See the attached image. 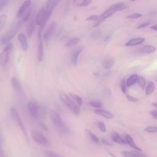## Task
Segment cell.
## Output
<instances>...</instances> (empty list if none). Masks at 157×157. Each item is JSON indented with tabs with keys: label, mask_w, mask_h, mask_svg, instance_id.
I'll return each mask as SVG.
<instances>
[{
	"label": "cell",
	"mask_w": 157,
	"mask_h": 157,
	"mask_svg": "<svg viewBox=\"0 0 157 157\" xmlns=\"http://www.w3.org/2000/svg\"><path fill=\"white\" fill-rule=\"evenodd\" d=\"M82 48L80 47V48H78L77 49H76L72 53V57H71V62L74 65H75V66L77 65L78 56H79L80 53L82 52Z\"/></svg>",
	"instance_id": "cell-23"
},
{
	"label": "cell",
	"mask_w": 157,
	"mask_h": 157,
	"mask_svg": "<svg viewBox=\"0 0 157 157\" xmlns=\"http://www.w3.org/2000/svg\"><path fill=\"white\" fill-rule=\"evenodd\" d=\"M31 134L32 136L33 139L35 142L37 144L43 146V147H47L49 146L50 142L47 138H45L40 132L39 131L33 129L31 132Z\"/></svg>",
	"instance_id": "cell-4"
},
{
	"label": "cell",
	"mask_w": 157,
	"mask_h": 157,
	"mask_svg": "<svg viewBox=\"0 0 157 157\" xmlns=\"http://www.w3.org/2000/svg\"><path fill=\"white\" fill-rule=\"evenodd\" d=\"M131 1H136V0H131Z\"/></svg>",
	"instance_id": "cell-53"
},
{
	"label": "cell",
	"mask_w": 157,
	"mask_h": 157,
	"mask_svg": "<svg viewBox=\"0 0 157 157\" xmlns=\"http://www.w3.org/2000/svg\"><path fill=\"white\" fill-rule=\"evenodd\" d=\"M144 131L149 133H157V126H147L144 129Z\"/></svg>",
	"instance_id": "cell-35"
},
{
	"label": "cell",
	"mask_w": 157,
	"mask_h": 157,
	"mask_svg": "<svg viewBox=\"0 0 157 157\" xmlns=\"http://www.w3.org/2000/svg\"><path fill=\"white\" fill-rule=\"evenodd\" d=\"M111 8H112L113 9H114L116 12L118 11H121V10H123L126 9L128 7L126 4H125L124 2H117L115 4H112L110 6Z\"/></svg>",
	"instance_id": "cell-21"
},
{
	"label": "cell",
	"mask_w": 157,
	"mask_h": 157,
	"mask_svg": "<svg viewBox=\"0 0 157 157\" xmlns=\"http://www.w3.org/2000/svg\"><path fill=\"white\" fill-rule=\"evenodd\" d=\"M39 124H40V126H41V128H42V129H45V130H48L47 126L43 122L40 121V122H39Z\"/></svg>",
	"instance_id": "cell-46"
},
{
	"label": "cell",
	"mask_w": 157,
	"mask_h": 157,
	"mask_svg": "<svg viewBox=\"0 0 157 157\" xmlns=\"http://www.w3.org/2000/svg\"><path fill=\"white\" fill-rule=\"evenodd\" d=\"M150 22H144V23H142L140 24H139L137 26V29H142V28H144L146 26H147L148 25H150Z\"/></svg>",
	"instance_id": "cell-42"
},
{
	"label": "cell",
	"mask_w": 157,
	"mask_h": 157,
	"mask_svg": "<svg viewBox=\"0 0 157 157\" xmlns=\"http://www.w3.org/2000/svg\"><path fill=\"white\" fill-rule=\"evenodd\" d=\"M28 109L31 115L34 118H37L39 115V108L37 103L33 101H30L28 103Z\"/></svg>",
	"instance_id": "cell-11"
},
{
	"label": "cell",
	"mask_w": 157,
	"mask_h": 157,
	"mask_svg": "<svg viewBox=\"0 0 157 157\" xmlns=\"http://www.w3.org/2000/svg\"><path fill=\"white\" fill-rule=\"evenodd\" d=\"M0 148H1V137H0Z\"/></svg>",
	"instance_id": "cell-51"
},
{
	"label": "cell",
	"mask_w": 157,
	"mask_h": 157,
	"mask_svg": "<svg viewBox=\"0 0 157 157\" xmlns=\"http://www.w3.org/2000/svg\"><path fill=\"white\" fill-rule=\"evenodd\" d=\"M115 63V60L113 58H107L103 61L102 66L104 69H109Z\"/></svg>",
	"instance_id": "cell-26"
},
{
	"label": "cell",
	"mask_w": 157,
	"mask_h": 157,
	"mask_svg": "<svg viewBox=\"0 0 157 157\" xmlns=\"http://www.w3.org/2000/svg\"><path fill=\"white\" fill-rule=\"evenodd\" d=\"M98 127H99V129L103 132H105L106 131V127H105V124L102 122V121H99L98 122Z\"/></svg>",
	"instance_id": "cell-38"
},
{
	"label": "cell",
	"mask_w": 157,
	"mask_h": 157,
	"mask_svg": "<svg viewBox=\"0 0 157 157\" xmlns=\"http://www.w3.org/2000/svg\"><path fill=\"white\" fill-rule=\"evenodd\" d=\"M115 12H116V11L110 7L105 11H104L101 15L98 16V18L96 20V21H95V23L94 24L93 26L94 27L98 26L99 25H100L105 20V19H106L107 18L112 16Z\"/></svg>",
	"instance_id": "cell-8"
},
{
	"label": "cell",
	"mask_w": 157,
	"mask_h": 157,
	"mask_svg": "<svg viewBox=\"0 0 157 157\" xmlns=\"http://www.w3.org/2000/svg\"><path fill=\"white\" fill-rule=\"evenodd\" d=\"M138 151H123L121 152V155L124 157H145V154L140 153Z\"/></svg>",
	"instance_id": "cell-18"
},
{
	"label": "cell",
	"mask_w": 157,
	"mask_h": 157,
	"mask_svg": "<svg viewBox=\"0 0 157 157\" xmlns=\"http://www.w3.org/2000/svg\"><path fill=\"white\" fill-rule=\"evenodd\" d=\"M126 82L125 80V79H123L121 82L120 83V87H121V90L123 92V93L125 94L126 93Z\"/></svg>",
	"instance_id": "cell-37"
},
{
	"label": "cell",
	"mask_w": 157,
	"mask_h": 157,
	"mask_svg": "<svg viewBox=\"0 0 157 157\" xmlns=\"http://www.w3.org/2000/svg\"><path fill=\"white\" fill-rule=\"evenodd\" d=\"M44 156L45 157H64L63 156L50 150H45L44 151Z\"/></svg>",
	"instance_id": "cell-30"
},
{
	"label": "cell",
	"mask_w": 157,
	"mask_h": 157,
	"mask_svg": "<svg viewBox=\"0 0 157 157\" xmlns=\"http://www.w3.org/2000/svg\"><path fill=\"white\" fill-rule=\"evenodd\" d=\"M21 23L18 20L17 22L13 23L10 27L8 31H7L0 38V44H6L9 41H10L17 34Z\"/></svg>",
	"instance_id": "cell-1"
},
{
	"label": "cell",
	"mask_w": 157,
	"mask_h": 157,
	"mask_svg": "<svg viewBox=\"0 0 157 157\" xmlns=\"http://www.w3.org/2000/svg\"><path fill=\"white\" fill-rule=\"evenodd\" d=\"M73 1V2H75L76 1V0H72Z\"/></svg>",
	"instance_id": "cell-52"
},
{
	"label": "cell",
	"mask_w": 157,
	"mask_h": 157,
	"mask_svg": "<svg viewBox=\"0 0 157 157\" xmlns=\"http://www.w3.org/2000/svg\"><path fill=\"white\" fill-rule=\"evenodd\" d=\"M91 2V0H83L82 2L78 4V6H86Z\"/></svg>",
	"instance_id": "cell-40"
},
{
	"label": "cell",
	"mask_w": 157,
	"mask_h": 157,
	"mask_svg": "<svg viewBox=\"0 0 157 157\" xmlns=\"http://www.w3.org/2000/svg\"><path fill=\"white\" fill-rule=\"evenodd\" d=\"M98 18V15H91V16L88 17V18H86V21H96Z\"/></svg>",
	"instance_id": "cell-41"
},
{
	"label": "cell",
	"mask_w": 157,
	"mask_h": 157,
	"mask_svg": "<svg viewBox=\"0 0 157 157\" xmlns=\"http://www.w3.org/2000/svg\"><path fill=\"white\" fill-rule=\"evenodd\" d=\"M79 38L75 37H72V39H69L65 44L66 47H71L73 45H75L76 44H77L79 42Z\"/></svg>",
	"instance_id": "cell-29"
},
{
	"label": "cell",
	"mask_w": 157,
	"mask_h": 157,
	"mask_svg": "<svg viewBox=\"0 0 157 157\" xmlns=\"http://www.w3.org/2000/svg\"><path fill=\"white\" fill-rule=\"evenodd\" d=\"M109 154H110L112 156H113V157H116L115 155H114V154H113V153H109Z\"/></svg>",
	"instance_id": "cell-50"
},
{
	"label": "cell",
	"mask_w": 157,
	"mask_h": 157,
	"mask_svg": "<svg viewBox=\"0 0 157 157\" xmlns=\"http://www.w3.org/2000/svg\"><path fill=\"white\" fill-rule=\"evenodd\" d=\"M125 140H126V143H127L131 147H132V148H134V149H135V150H137V151H141L142 150H141L139 147H137V145L136 144V143L134 142L133 139H132L129 135L127 134V135L126 136V139H125Z\"/></svg>",
	"instance_id": "cell-22"
},
{
	"label": "cell",
	"mask_w": 157,
	"mask_h": 157,
	"mask_svg": "<svg viewBox=\"0 0 157 157\" xmlns=\"http://www.w3.org/2000/svg\"><path fill=\"white\" fill-rule=\"evenodd\" d=\"M150 115L153 117V118L157 120V110H151L150 112Z\"/></svg>",
	"instance_id": "cell-43"
},
{
	"label": "cell",
	"mask_w": 157,
	"mask_h": 157,
	"mask_svg": "<svg viewBox=\"0 0 157 157\" xmlns=\"http://www.w3.org/2000/svg\"><path fill=\"white\" fill-rule=\"evenodd\" d=\"M50 117L55 126L58 129L59 131L62 133L66 132L67 127L66 126V125L62 121L60 116L54 110H51L50 112Z\"/></svg>",
	"instance_id": "cell-3"
},
{
	"label": "cell",
	"mask_w": 157,
	"mask_h": 157,
	"mask_svg": "<svg viewBox=\"0 0 157 157\" xmlns=\"http://www.w3.org/2000/svg\"><path fill=\"white\" fill-rule=\"evenodd\" d=\"M85 130H86V132L88 133V134L89 135V136L90 137V138L91 139V140H92L94 143H96V144L99 143V138H98L94 133H93L91 131H90L88 130V129H85Z\"/></svg>",
	"instance_id": "cell-34"
},
{
	"label": "cell",
	"mask_w": 157,
	"mask_h": 157,
	"mask_svg": "<svg viewBox=\"0 0 157 157\" xmlns=\"http://www.w3.org/2000/svg\"><path fill=\"white\" fill-rule=\"evenodd\" d=\"M156 50V48L152 45H145L140 49V53L149 54L155 52Z\"/></svg>",
	"instance_id": "cell-24"
},
{
	"label": "cell",
	"mask_w": 157,
	"mask_h": 157,
	"mask_svg": "<svg viewBox=\"0 0 157 157\" xmlns=\"http://www.w3.org/2000/svg\"><path fill=\"white\" fill-rule=\"evenodd\" d=\"M7 16L6 14H3L0 16V32L4 28L7 21Z\"/></svg>",
	"instance_id": "cell-31"
},
{
	"label": "cell",
	"mask_w": 157,
	"mask_h": 157,
	"mask_svg": "<svg viewBox=\"0 0 157 157\" xmlns=\"http://www.w3.org/2000/svg\"><path fill=\"white\" fill-rule=\"evenodd\" d=\"M59 98L61 101L67 107V108L72 111L75 115H78L80 112V106L78 105L75 102H74L71 98L69 97L66 93L63 92H60L59 94Z\"/></svg>",
	"instance_id": "cell-2"
},
{
	"label": "cell",
	"mask_w": 157,
	"mask_h": 157,
	"mask_svg": "<svg viewBox=\"0 0 157 157\" xmlns=\"http://www.w3.org/2000/svg\"><path fill=\"white\" fill-rule=\"evenodd\" d=\"M145 41V39L143 37H136L130 39L128 42L125 44V46L132 47L142 44Z\"/></svg>",
	"instance_id": "cell-15"
},
{
	"label": "cell",
	"mask_w": 157,
	"mask_h": 157,
	"mask_svg": "<svg viewBox=\"0 0 157 157\" xmlns=\"http://www.w3.org/2000/svg\"><path fill=\"white\" fill-rule=\"evenodd\" d=\"M38 42H37V59L39 61H41L43 59L44 56V47H43V42L41 36V29H39L38 31Z\"/></svg>",
	"instance_id": "cell-10"
},
{
	"label": "cell",
	"mask_w": 157,
	"mask_h": 157,
	"mask_svg": "<svg viewBox=\"0 0 157 157\" xmlns=\"http://www.w3.org/2000/svg\"><path fill=\"white\" fill-rule=\"evenodd\" d=\"M137 77L138 75L136 74H132L131 76L128 77V78L126 80V86L128 87H130L134 85L137 82Z\"/></svg>",
	"instance_id": "cell-25"
},
{
	"label": "cell",
	"mask_w": 157,
	"mask_h": 157,
	"mask_svg": "<svg viewBox=\"0 0 157 157\" xmlns=\"http://www.w3.org/2000/svg\"><path fill=\"white\" fill-rule=\"evenodd\" d=\"M126 98L130 102H137L139 100L137 98H134V97H133V96H132L131 95H129V94H126Z\"/></svg>",
	"instance_id": "cell-39"
},
{
	"label": "cell",
	"mask_w": 157,
	"mask_h": 157,
	"mask_svg": "<svg viewBox=\"0 0 157 157\" xmlns=\"http://www.w3.org/2000/svg\"><path fill=\"white\" fill-rule=\"evenodd\" d=\"M10 82H11V84H12V86L13 87V88L15 90V91L17 92H18V93L21 92V90H22L21 86L20 80L17 77H16V76L13 77L11 78Z\"/></svg>",
	"instance_id": "cell-16"
},
{
	"label": "cell",
	"mask_w": 157,
	"mask_h": 157,
	"mask_svg": "<svg viewBox=\"0 0 157 157\" xmlns=\"http://www.w3.org/2000/svg\"><path fill=\"white\" fill-rule=\"evenodd\" d=\"M10 113L12 117V118H13L14 121L16 122V123L18 125V126L20 127V128L21 129V130L22 131L23 133L24 134V136L25 137V138L27 139V140H29V138L28 136V134L26 133V131L25 129V126L22 122V120L20 118V117L18 113V112L17 111V110L14 108V107H12L10 109Z\"/></svg>",
	"instance_id": "cell-7"
},
{
	"label": "cell",
	"mask_w": 157,
	"mask_h": 157,
	"mask_svg": "<svg viewBox=\"0 0 157 157\" xmlns=\"http://www.w3.org/2000/svg\"><path fill=\"white\" fill-rule=\"evenodd\" d=\"M89 105L96 108H100L102 106V102L101 101H98V100H93L90 101L88 102Z\"/></svg>",
	"instance_id": "cell-32"
},
{
	"label": "cell",
	"mask_w": 157,
	"mask_h": 157,
	"mask_svg": "<svg viewBox=\"0 0 157 157\" xmlns=\"http://www.w3.org/2000/svg\"><path fill=\"white\" fill-rule=\"evenodd\" d=\"M142 17V14L140 13H135L131 15H129L128 16H126L125 18H128V19H137L139 18H140Z\"/></svg>",
	"instance_id": "cell-36"
},
{
	"label": "cell",
	"mask_w": 157,
	"mask_h": 157,
	"mask_svg": "<svg viewBox=\"0 0 157 157\" xmlns=\"http://www.w3.org/2000/svg\"><path fill=\"white\" fill-rule=\"evenodd\" d=\"M0 157H6L5 154L3 151V150L1 149V148H0Z\"/></svg>",
	"instance_id": "cell-47"
},
{
	"label": "cell",
	"mask_w": 157,
	"mask_h": 157,
	"mask_svg": "<svg viewBox=\"0 0 157 157\" xmlns=\"http://www.w3.org/2000/svg\"><path fill=\"white\" fill-rule=\"evenodd\" d=\"M35 25H36L35 19L32 18L29 20V21L28 22V23L26 26V33H27V35L29 38H30L31 37V36L34 32V30L35 28Z\"/></svg>",
	"instance_id": "cell-14"
},
{
	"label": "cell",
	"mask_w": 157,
	"mask_h": 157,
	"mask_svg": "<svg viewBox=\"0 0 157 157\" xmlns=\"http://www.w3.org/2000/svg\"><path fill=\"white\" fill-rule=\"evenodd\" d=\"M139 84V85L140 86V87L144 90L145 88V86H146V81H145V79L142 77V76H139L138 75V77H137V82Z\"/></svg>",
	"instance_id": "cell-33"
},
{
	"label": "cell",
	"mask_w": 157,
	"mask_h": 157,
	"mask_svg": "<svg viewBox=\"0 0 157 157\" xmlns=\"http://www.w3.org/2000/svg\"><path fill=\"white\" fill-rule=\"evenodd\" d=\"M18 39L20 43L22 50L24 51H26L28 49V42L25 35L23 34H18Z\"/></svg>",
	"instance_id": "cell-17"
},
{
	"label": "cell",
	"mask_w": 157,
	"mask_h": 157,
	"mask_svg": "<svg viewBox=\"0 0 157 157\" xmlns=\"http://www.w3.org/2000/svg\"><path fill=\"white\" fill-rule=\"evenodd\" d=\"M12 49V45L11 44H7L4 48L2 52L0 53V65L2 67H4L6 66Z\"/></svg>",
	"instance_id": "cell-5"
},
{
	"label": "cell",
	"mask_w": 157,
	"mask_h": 157,
	"mask_svg": "<svg viewBox=\"0 0 157 157\" xmlns=\"http://www.w3.org/2000/svg\"><path fill=\"white\" fill-rule=\"evenodd\" d=\"M31 3V0H26L23 3V4L21 6V7H20V9H18V10L17 12L16 17L17 18L19 19L20 18H21L22 17V15L29 9Z\"/></svg>",
	"instance_id": "cell-12"
},
{
	"label": "cell",
	"mask_w": 157,
	"mask_h": 157,
	"mask_svg": "<svg viewBox=\"0 0 157 157\" xmlns=\"http://www.w3.org/2000/svg\"><path fill=\"white\" fill-rule=\"evenodd\" d=\"M34 19L36 24L39 26V29L42 30L48 21V19L46 17V10L45 7H42L39 10Z\"/></svg>",
	"instance_id": "cell-6"
},
{
	"label": "cell",
	"mask_w": 157,
	"mask_h": 157,
	"mask_svg": "<svg viewBox=\"0 0 157 157\" xmlns=\"http://www.w3.org/2000/svg\"><path fill=\"white\" fill-rule=\"evenodd\" d=\"M60 0H47L45 10H46V17L48 20L53 10L57 6Z\"/></svg>",
	"instance_id": "cell-9"
},
{
	"label": "cell",
	"mask_w": 157,
	"mask_h": 157,
	"mask_svg": "<svg viewBox=\"0 0 157 157\" xmlns=\"http://www.w3.org/2000/svg\"><path fill=\"white\" fill-rule=\"evenodd\" d=\"M94 112L99 115H101L103 117H104L106 119H111L113 117V115L112 113H111L110 112L105 110H102V109H96L94 110Z\"/></svg>",
	"instance_id": "cell-19"
},
{
	"label": "cell",
	"mask_w": 157,
	"mask_h": 157,
	"mask_svg": "<svg viewBox=\"0 0 157 157\" xmlns=\"http://www.w3.org/2000/svg\"><path fill=\"white\" fill-rule=\"evenodd\" d=\"M111 138L112 140L117 143V144H126V140H124L117 132H113L112 135H111Z\"/></svg>",
	"instance_id": "cell-20"
},
{
	"label": "cell",
	"mask_w": 157,
	"mask_h": 157,
	"mask_svg": "<svg viewBox=\"0 0 157 157\" xmlns=\"http://www.w3.org/2000/svg\"><path fill=\"white\" fill-rule=\"evenodd\" d=\"M155 89V85L154 82H152V81L149 82L148 85H147V86L146 88L145 94L147 96H148V95L151 94V93H153Z\"/></svg>",
	"instance_id": "cell-27"
},
{
	"label": "cell",
	"mask_w": 157,
	"mask_h": 157,
	"mask_svg": "<svg viewBox=\"0 0 157 157\" xmlns=\"http://www.w3.org/2000/svg\"><path fill=\"white\" fill-rule=\"evenodd\" d=\"M101 142L103 144L106 145H109V146H112V144L110 142H109L107 139H101Z\"/></svg>",
	"instance_id": "cell-45"
},
{
	"label": "cell",
	"mask_w": 157,
	"mask_h": 157,
	"mask_svg": "<svg viewBox=\"0 0 157 157\" xmlns=\"http://www.w3.org/2000/svg\"><path fill=\"white\" fill-rule=\"evenodd\" d=\"M56 27V23H53L48 26V28L45 32V33L44 34V40L45 43H48V41L50 40V37L52 36V34H53Z\"/></svg>",
	"instance_id": "cell-13"
},
{
	"label": "cell",
	"mask_w": 157,
	"mask_h": 157,
	"mask_svg": "<svg viewBox=\"0 0 157 157\" xmlns=\"http://www.w3.org/2000/svg\"><path fill=\"white\" fill-rule=\"evenodd\" d=\"M9 0H0V10L6 5Z\"/></svg>",
	"instance_id": "cell-44"
},
{
	"label": "cell",
	"mask_w": 157,
	"mask_h": 157,
	"mask_svg": "<svg viewBox=\"0 0 157 157\" xmlns=\"http://www.w3.org/2000/svg\"><path fill=\"white\" fill-rule=\"evenodd\" d=\"M151 28L154 31H157V25H155L151 26Z\"/></svg>",
	"instance_id": "cell-48"
},
{
	"label": "cell",
	"mask_w": 157,
	"mask_h": 157,
	"mask_svg": "<svg viewBox=\"0 0 157 157\" xmlns=\"http://www.w3.org/2000/svg\"><path fill=\"white\" fill-rule=\"evenodd\" d=\"M69 95L71 98V99L75 102L78 105L80 106L82 105L83 104V100L82 99V98H80L79 96L77 95V94H74L73 93H69Z\"/></svg>",
	"instance_id": "cell-28"
},
{
	"label": "cell",
	"mask_w": 157,
	"mask_h": 157,
	"mask_svg": "<svg viewBox=\"0 0 157 157\" xmlns=\"http://www.w3.org/2000/svg\"><path fill=\"white\" fill-rule=\"evenodd\" d=\"M152 105H153L154 107H155L157 108V102H153V103H152Z\"/></svg>",
	"instance_id": "cell-49"
}]
</instances>
